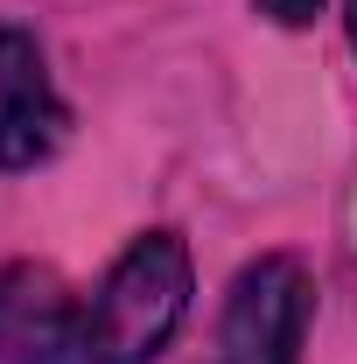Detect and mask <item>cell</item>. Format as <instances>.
Instances as JSON below:
<instances>
[{
  "mask_svg": "<svg viewBox=\"0 0 357 364\" xmlns=\"http://www.w3.org/2000/svg\"><path fill=\"white\" fill-rule=\"evenodd\" d=\"M0 364H91V301L43 259L0 267Z\"/></svg>",
  "mask_w": 357,
  "mask_h": 364,
  "instance_id": "cell-3",
  "label": "cell"
},
{
  "mask_svg": "<svg viewBox=\"0 0 357 364\" xmlns=\"http://www.w3.org/2000/svg\"><path fill=\"white\" fill-rule=\"evenodd\" d=\"M343 21H351V43H357V0H343Z\"/></svg>",
  "mask_w": 357,
  "mask_h": 364,
  "instance_id": "cell-6",
  "label": "cell"
},
{
  "mask_svg": "<svg viewBox=\"0 0 357 364\" xmlns=\"http://www.w3.org/2000/svg\"><path fill=\"white\" fill-rule=\"evenodd\" d=\"M309 316H315V287L302 273V259L267 252V259H252L231 280L211 364H302Z\"/></svg>",
  "mask_w": 357,
  "mask_h": 364,
  "instance_id": "cell-2",
  "label": "cell"
},
{
  "mask_svg": "<svg viewBox=\"0 0 357 364\" xmlns=\"http://www.w3.org/2000/svg\"><path fill=\"white\" fill-rule=\"evenodd\" d=\"M63 140V98L28 28H0V168H36Z\"/></svg>",
  "mask_w": 357,
  "mask_h": 364,
  "instance_id": "cell-4",
  "label": "cell"
},
{
  "mask_svg": "<svg viewBox=\"0 0 357 364\" xmlns=\"http://www.w3.org/2000/svg\"><path fill=\"white\" fill-rule=\"evenodd\" d=\"M273 21H287V28H302V21H315L322 14V0H260Z\"/></svg>",
  "mask_w": 357,
  "mask_h": 364,
  "instance_id": "cell-5",
  "label": "cell"
},
{
  "mask_svg": "<svg viewBox=\"0 0 357 364\" xmlns=\"http://www.w3.org/2000/svg\"><path fill=\"white\" fill-rule=\"evenodd\" d=\"M182 316H189V245L176 231H147L91 294V364L161 358Z\"/></svg>",
  "mask_w": 357,
  "mask_h": 364,
  "instance_id": "cell-1",
  "label": "cell"
}]
</instances>
